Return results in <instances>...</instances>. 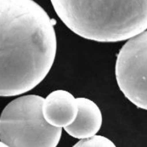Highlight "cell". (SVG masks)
<instances>
[{
    "label": "cell",
    "instance_id": "277c9868",
    "mask_svg": "<svg viewBox=\"0 0 147 147\" xmlns=\"http://www.w3.org/2000/svg\"><path fill=\"white\" fill-rule=\"evenodd\" d=\"M119 90L136 106L147 110V30L129 38L120 49L115 65Z\"/></svg>",
    "mask_w": 147,
    "mask_h": 147
},
{
    "label": "cell",
    "instance_id": "6da1fadb",
    "mask_svg": "<svg viewBox=\"0 0 147 147\" xmlns=\"http://www.w3.org/2000/svg\"><path fill=\"white\" fill-rule=\"evenodd\" d=\"M55 24L33 0H0V96L21 95L44 79L56 57Z\"/></svg>",
    "mask_w": 147,
    "mask_h": 147
},
{
    "label": "cell",
    "instance_id": "52a82bcc",
    "mask_svg": "<svg viewBox=\"0 0 147 147\" xmlns=\"http://www.w3.org/2000/svg\"><path fill=\"white\" fill-rule=\"evenodd\" d=\"M74 146L76 147H115L114 142L108 138L94 134L87 138L80 139Z\"/></svg>",
    "mask_w": 147,
    "mask_h": 147
},
{
    "label": "cell",
    "instance_id": "ba28073f",
    "mask_svg": "<svg viewBox=\"0 0 147 147\" xmlns=\"http://www.w3.org/2000/svg\"><path fill=\"white\" fill-rule=\"evenodd\" d=\"M7 146L4 143H3L2 141H0V147H5Z\"/></svg>",
    "mask_w": 147,
    "mask_h": 147
},
{
    "label": "cell",
    "instance_id": "5b68a950",
    "mask_svg": "<svg viewBox=\"0 0 147 147\" xmlns=\"http://www.w3.org/2000/svg\"><path fill=\"white\" fill-rule=\"evenodd\" d=\"M78 110L76 98L65 90L53 91L43 100L44 117L50 125L55 127L62 128L72 123Z\"/></svg>",
    "mask_w": 147,
    "mask_h": 147
},
{
    "label": "cell",
    "instance_id": "7a4b0ae2",
    "mask_svg": "<svg viewBox=\"0 0 147 147\" xmlns=\"http://www.w3.org/2000/svg\"><path fill=\"white\" fill-rule=\"evenodd\" d=\"M74 33L100 42L127 40L147 29V0H51Z\"/></svg>",
    "mask_w": 147,
    "mask_h": 147
},
{
    "label": "cell",
    "instance_id": "8992f818",
    "mask_svg": "<svg viewBox=\"0 0 147 147\" xmlns=\"http://www.w3.org/2000/svg\"><path fill=\"white\" fill-rule=\"evenodd\" d=\"M78 110L74 122L64 127L70 136L78 139L96 134L102 124V115L98 105L92 100L80 97L76 98Z\"/></svg>",
    "mask_w": 147,
    "mask_h": 147
},
{
    "label": "cell",
    "instance_id": "3957f363",
    "mask_svg": "<svg viewBox=\"0 0 147 147\" xmlns=\"http://www.w3.org/2000/svg\"><path fill=\"white\" fill-rule=\"evenodd\" d=\"M43 100L41 96L26 95L9 103L0 115V141L7 146H56L62 128L45 120Z\"/></svg>",
    "mask_w": 147,
    "mask_h": 147
}]
</instances>
